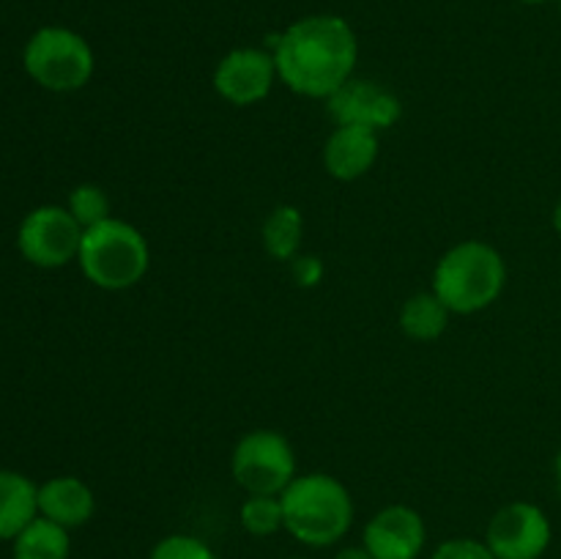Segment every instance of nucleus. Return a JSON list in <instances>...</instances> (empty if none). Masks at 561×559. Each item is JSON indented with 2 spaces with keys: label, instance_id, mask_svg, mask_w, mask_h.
<instances>
[{
  "label": "nucleus",
  "instance_id": "obj_14",
  "mask_svg": "<svg viewBox=\"0 0 561 559\" xmlns=\"http://www.w3.org/2000/svg\"><path fill=\"white\" fill-rule=\"evenodd\" d=\"M38 515V486L22 471L0 469V543L14 540Z\"/></svg>",
  "mask_w": 561,
  "mask_h": 559
},
{
  "label": "nucleus",
  "instance_id": "obj_23",
  "mask_svg": "<svg viewBox=\"0 0 561 559\" xmlns=\"http://www.w3.org/2000/svg\"><path fill=\"white\" fill-rule=\"evenodd\" d=\"M334 559H376V557H373L365 546H345V548H340L337 557Z\"/></svg>",
  "mask_w": 561,
  "mask_h": 559
},
{
  "label": "nucleus",
  "instance_id": "obj_8",
  "mask_svg": "<svg viewBox=\"0 0 561 559\" xmlns=\"http://www.w3.org/2000/svg\"><path fill=\"white\" fill-rule=\"evenodd\" d=\"M551 521L531 502H510L488 521L485 543L496 559H540L551 546Z\"/></svg>",
  "mask_w": 561,
  "mask_h": 559
},
{
  "label": "nucleus",
  "instance_id": "obj_1",
  "mask_svg": "<svg viewBox=\"0 0 561 559\" xmlns=\"http://www.w3.org/2000/svg\"><path fill=\"white\" fill-rule=\"evenodd\" d=\"M272 55L277 77L290 91L307 99H329L354 77L359 42L343 16L312 14L285 27Z\"/></svg>",
  "mask_w": 561,
  "mask_h": 559
},
{
  "label": "nucleus",
  "instance_id": "obj_3",
  "mask_svg": "<svg viewBox=\"0 0 561 559\" xmlns=\"http://www.w3.org/2000/svg\"><path fill=\"white\" fill-rule=\"evenodd\" d=\"M507 285V263L502 252L485 241H460L449 247L433 272V294L458 316L488 310Z\"/></svg>",
  "mask_w": 561,
  "mask_h": 559
},
{
  "label": "nucleus",
  "instance_id": "obj_27",
  "mask_svg": "<svg viewBox=\"0 0 561 559\" xmlns=\"http://www.w3.org/2000/svg\"><path fill=\"white\" fill-rule=\"evenodd\" d=\"M559 14H561V0H559Z\"/></svg>",
  "mask_w": 561,
  "mask_h": 559
},
{
  "label": "nucleus",
  "instance_id": "obj_19",
  "mask_svg": "<svg viewBox=\"0 0 561 559\" xmlns=\"http://www.w3.org/2000/svg\"><path fill=\"white\" fill-rule=\"evenodd\" d=\"M66 208H69L71 217H75L82 228H93V225L110 219V197L99 184L75 186Z\"/></svg>",
  "mask_w": 561,
  "mask_h": 559
},
{
  "label": "nucleus",
  "instance_id": "obj_4",
  "mask_svg": "<svg viewBox=\"0 0 561 559\" xmlns=\"http://www.w3.org/2000/svg\"><path fill=\"white\" fill-rule=\"evenodd\" d=\"M77 263L88 283L96 288L126 290L146 277L151 266V247L135 225L110 217L85 228Z\"/></svg>",
  "mask_w": 561,
  "mask_h": 559
},
{
  "label": "nucleus",
  "instance_id": "obj_16",
  "mask_svg": "<svg viewBox=\"0 0 561 559\" xmlns=\"http://www.w3.org/2000/svg\"><path fill=\"white\" fill-rule=\"evenodd\" d=\"M11 554H14V559H69V529L44 518V515H36L11 540Z\"/></svg>",
  "mask_w": 561,
  "mask_h": 559
},
{
  "label": "nucleus",
  "instance_id": "obj_11",
  "mask_svg": "<svg viewBox=\"0 0 561 559\" xmlns=\"http://www.w3.org/2000/svg\"><path fill=\"white\" fill-rule=\"evenodd\" d=\"M427 543V526L409 504H389L367 521L362 546L376 559H416Z\"/></svg>",
  "mask_w": 561,
  "mask_h": 559
},
{
  "label": "nucleus",
  "instance_id": "obj_9",
  "mask_svg": "<svg viewBox=\"0 0 561 559\" xmlns=\"http://www.w3.org/2000/svg\"><path fill=\"white\" fill-rule=\"evenodd\" d=\"M274 55L257 47H236L214 69V88L225 102L250 107L263 102L277 82Z\"/></svg>",
  "mask_w": 561,
  "mask_h": 559
},
{
  "label": "nucleus",
  "instance_id": "obj_15",
  "mask_svg": "<svg viewBox=\"0 0 561 559\" xmlns=\"http://www.w3.org/2000/svg\"><path fill=\"white\" fill-rule=\"evenodd\" d=\"M449 316H453L449 307L433 290H425V294H414L403 301V307H400V329H403L405 338L431 343V340H438L447 332Z\"/></svg>",
  "mask_w": 561,
  "mask_h": 559
},
{
  "label": "nucleus",
  "instance_id": "obj_24",
  "mask_svg": "<svg viewBox=\"0 0 561 559\" xmlns=\"http://www.w3.org/2000/svg\"><path fill=\"white\" fill-rule=\"evenodd\" d=\"M553 477H557V491H559V497H561V449H559L557 460H553Z\"/></svg>",
  "mask_w": 561,
  "mask_h": 559
},
{
  "label": "nucleus",
  "instance_id": "obj_18",
  "mask_svg": "<svg viewBox=\"0 0 561 559\" xmlns=\"http://www.w3.org/2000/svg\"><path fill=\"white\" fill-rule=\"evenodd\" d=\"M239 521L250 535L272 537L285 529L283 499L268 497V493H247L239 507Z\"/></svg>",
  "mask_w": 561,
  "mask_h": 559
},
{
  "label": "nucleus",
  "instance_id": "obj_17",
  "mask_svg": "<svg viewBox=\"0 0 561 559\" xmlns=\"http://www.w3.org/2000/svg\"><path fill=\"white\" fill-rule=\"evenodd\" d=\"M301 236H305V217L290 203H283V206L274 208L261 230L263 250L274 261H294L301 250Z\"/></svg>",
  "mask_w": 561,
  "mask_h": 559
},
{
  "label": "nucleus",
  "instance_id": "obj_21",
  "mask_svg": "<svg viewBox=\"0 0 561 559\" xmlns=\"http://www.w3.org/2000/svg\"><path fill=\"white\" fill-rule=\"evenodd\" d=\"M431 559H496V554L488 548L485 540H474V537H453L444 540Z\"/></svg>",
  "mask_w": 561,
  "mask_h": 559
},
{
  "label": "nucleus",
  "instance_id": "obj_6",
  "mask_svg": "<svg viewBox=\"0 0 561 559\" xmlns=\"http://www.w3.org/2000/svg\"><path fill=\"white\" fill-rule=\"evenodd\" d=\"M230 471L247 493L279 497L296 480V453L279 431L257 427L236 442Z\"/></svg>",
  "mask_w": 561,
  "mask_h": 559
},
{
  "label": "nucleus",
  "instance_id": "obj_10",
  "mask_svg": "<svg viewBox=\"0 0 561 559\" xmlns=\"http://www.w3.org/2000/svg\"><path fill=\"white\" fill-rule=\"evenodd\" d=\"M327 110L337 126H365L373 132L389 129L403 115V104L392 91L373 80H356V77H351L327 99Z\"/></svg>",
  "mask_w": 561,
  "mask_h": 559
},
{
  "label": "nucleus",
  "instance_id": "obj_26",
  "mask_svg": "<svg viewBox=\"0 0 561 559\" xmlns=\"http://www.w3.org/2000/svg\"><path fill=\"white\" fill-rule=\"evenodd\" d=\"M520 3H526V5H542V3H548V0H520Z\"/></svg>",
  "mask_w": 561,
  "mask_h": 559
},
{
  "label": "nucleus",
  "instance_id": "obj_12",
  "mask_svg": "<svg viewBox=\"0 0 561 559\" xmlns=\"http://www.w3.org/2000/svg\"><path fill=\"white\" fill-rule=\"evenodd\" d=\"M378 148V132L365 126H337L323 146V168L332 179L356 181L370 173Z\"/></svg>",
  "mask_w": 561,
  "mask_h": 559
},
{
  "label": "nucleus",
  "instance_id": "obj_20",
  "mask_svg": "<svg viewBox=\"0 0 561 559\" xmlns=\"http://www.w3.org/2000/svg\"><path fill=\"white\" fill-rule=\"evenodd\" d=\"M148 559H217V554L195 535H168L151 548Z\"/></svg>",
  "mask_w": 561,
  "mask_h": 559
},
{
  "label": "nucleus",
  "instance_id": "obj_22",
  "mask_svg": "<svg viewBox=\"0 0 561 559\" xmlns=\"http://www.w3.org/2000/svg\"><path fill=\"white\" fill-rule=\"evenodd\" d=\"M323 263L318 255H296L294 261H290V274H294L296 285L299 288H316L318 283L323 280Z\"/></svg>",
  "mask_w": 561,
  "mask_h": 559
},
{
  "label": "nucleus",
  "instance_id": "obj_2",
  "mask_svg": "<svg viewBox=\"0 0 561 559\" xmlns=\"http://www.w3.org/2000/svg\"><path fill=\"white\" fill-rule=\"evenodd\" d=\"M285 513V532L310 548H327L343 540L354 524L351 491L332 475L310 471L279 493Z\"/></svg>",
  "mask_w": 561,
  "mask_h": 559
},
{
  "label": "nucleus",
  "instance_id": "obj_7",
  "mask_svg": "<svg viewBox=\"0 0 561 559\" xmlns=\"http://www.w3.org/2000/svg\"><path fill=\"white\" fill-rule=\"evenodd\" d=\"M82 228L66 206H38L25 214L16 230V247L22 258L38 269H60L77 261L82 244Z\"/></svg>",
  "mask_w": 561,
  "mask_h": 559
},
{
  "label": "nucleus",
  "instance_id": "obj_5",
  "mask_svg": "<svg viewBox=\"0 0 561 559\" xmlns=\"http://www.w3.org/2000/svg\"><path fill=\"white\" fill-rule=\"evenodd\" d=\"M22 66L27 77L44 91L53 93H71L80 91L91 82L96 58L85 38L71 27L47 25L38 27L27 38L22 49Z\"/></svg>",
  "mask_w": 561,
  "mask_h": 559
},
{
  "label": "nucleus",
  "instance_id": "obj_13",
  "mask_svg": "<svg viewBox=\"0 0 561 559\" xmlns=\"http://www.w3.org/2000/svg\"><path fill=\"white\" fill-rule=\"evenodd\" d=\"M93 513H96V497L80 477H53L38 486V515L44 518L55 521L66 529H77V526L88 524Z\"/></svg>",
  "mask_w": 561,
  "mask_h": 559
},
{
  "label": "nucleus",
  "instance_id": "obj_25",
  "mask_svg": "<svg viewBox=\"0 0 561 559\" xmlns=\"http://www.w3.org/2000/svg\"><path fill=\"white\" fill-rule=\"evenodd\" d=\"M553 228H557V233L561 236V197H559L557 208H553Z\"/></svg>",
  "mask_w": 561,
  "mask_h": 559
},
{
  "label": "nucleus",
  "instance_id": "obj_28",
  "mask_svg": "<svg viewBox=\"0 0 561 559\" xmlns=\"http://www.w3.org/2000/svg\"><path fill=\"white\" fill-rule=\"evenodd\" d=\"M294 559H305V557H294Z\"/></svg>",
  "mask_w": 561,
  "mask_h": 559
}]
</instances>
